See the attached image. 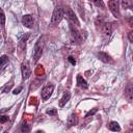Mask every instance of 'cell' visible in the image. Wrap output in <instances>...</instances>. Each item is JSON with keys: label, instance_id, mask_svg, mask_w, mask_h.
Listing matches in <instances>:
<instances>
[{"label": "cell", "instance_id": "4", "mask_svg": "<svg viewBox=\"0 0 133 133\" xmlns=\"http://www.w3.org/2000/svg\"><path fill=\"white\" fill-rule=\"evenodd\" d=\"M70 31H71V35H72V37H73L74 41H76L78 43H81L83 41V36H82L81 32L77 29L76 25L70 23Z\"/></svg>", "mask_w": 133, "mask_h": 133}, {"label": "cell", "instance_id": "28", "mask_svg": "<svg viewBox=\"0 0 133 133\" xmlns=\"http://www.w3.org/2000/svg\"><path fill=\"white\" fill-rule=\"evenodd\" d=\"M132 59H133V56H132Z\"/></svg>", "mask_w": 133, "mask_h": 133}, {"label": "cell", "instance_id": "25", "mask_svg": "<svg viewBox=\"0 0 133 133\" xmlns=\"http://www.w3.org/2000/svg\"><path fill=\"white\" fill-rule=\"evenodd\" d=\"M128 23H129L131 26H133V17H130V18L128 19Z\"/></svg>", "mask_w": 133, "mask_h": 133}, {"label": "cell", "instance_id": "14", "mask_svg": "<svg viewBox=\"0 0 133 133\" xmlns=\"http://www.w3.org/2000/svg\"><path fill=\"white\" fill-rule=\"evenodd\" d=\"M77 84H78V86H80L81 88H87L88 87V84H87V82H86V80L85 79H83V77L81 76V75H78L77 76Z\"/></svg>", "mask_w": 133, "mask_h": 133}, {"label": "cell", "instance_id": "18", "mask_svg": "<svg viewBox=\"0 0 133 133\" xmlns=\"http://www.w3.org/2000/svg\"><path fill=\"white\" fill-rule=\"evenodd\" d=\"M46 112H47V114H49V115H55V114L57 113V110H56L55 108H51V109H48Z\"/></svg>", "mask_w": 133, "mask_h": 133}, {"label": "cell", "instance_id": "7", "mask_svg": "<svg viewBox=\"0 0 133 133\" xmlns=\"http://www.w3.org/2000/svg\"><path fill=\"white\" fill-rule=\"evenodd\" d=\"M21 71H22V75H23V79H28L31 75V69L29 66V62L28 61H23L22 65H21Z\"/></svg>", "mask_w": 133, "mask_h": 133}, {"label": "cell", "instance_id": "10", "mask_svg": "<svg viewBox=\"0 0 133 133\" xmlns=\"http://www.w3.org/2000/svg\"><path fill=\"white\" fill-rule=\"evenodd\" d=\"M22 23L27 28H32L33 26V18L31 15H24L22 17Z\"/></svg>", "mask_w": 133, "mask_h": 133}, {"label": "cell", "instance_id": "23", "mask_svg": "<svg viewBox=\"0 0 133 133\" xmlns=\"http://www.w3.org/2000/svg\"><path fill=\"white\" fill-rule=\"evenodd\" d=\"M128 39H129L131 43H133V30L128 33Z\"/></svg>", "mask_w": 133, "mask_h": 133}, {"label": "cell", "instance_id": "26", "mask_svg": "<svg viewBox=\"0 0 133 133\" xmlns=\"http://www.w3.org/2000/svg\"><path fill=\"white\" fill-rule=\"evenodd\" d=\"M21 89H22V87H19V88H18V89H17V88H16V89H15V90H14V94H19V92H20V90H21Z\"/></svg>", "mask_w": 133, "mask_h": 133}, {"label": "cell", "instance_id": "15", "mask_svg": "<svg viewBox=\"0 0 133 133\" xmlns=\"http://www.w3.org/2000/svg\"><path fill=\"white\" fill-rule=\"evenodd\" d=\"M108 127H109V130H111L113 132H119L121 131V127H119L118 123H116V122H110Z\"/></svg>", "mask_w": 133, "mask_h": 133}, {"label": "cell", "instance_id": "5", "mask_svg": "<svg viewBox=\"0 0 133 133\" xmlns=\"http://www.w3.org/2000/svg\"><path fill=\"white\" fill-rule=\"evenodd\" d=\"M64 14H65L66 18L69 19L70 23H72V24H74V25H76V26H79V21H78L77 16L75 15V12H74L70 7H65Z\"/></svg>", "mask_w": 133, "mask_h": 133}, {"label": "cell", "instance_id": "19", "mask_svg": "<svg viewBox=\"0 0 133 133\" xmlns=\"http://www.w3.org/2000/svg\"><path fill=\"white\" fill-rule=\"evenodd\" d=\"M7 60H8V59H7L6 55H2V56H1V66H4Z\"/></svg>", "mask_w": 133, "mask_h": 133}, {"label": "cell", "instance_id": "9", "mask_svg": "<svg viewBox=\"0 0 133 133\" xmlns=\"http://www.w3.org/2000/svg\"><path fill=\"white\" fill-rule=\"evenodd\" d=\"M97 56L99 57L100 60H102V61L105 62V63H113L112 57H111L109 54L105 53V52H98V53H97Z\"/></svg>", "mask_w": 133, "mask_h": 133}, {"label": "cell", "instance_id": "27", "mask_svg": "<svg viewBox=\"0 0 133 133\" xmlns=\"http://www.w3.org/2000/svg\"><path fill=\"white\" fill-rule=\"evenodd\" d=\"M131 9H132V10H133V6H132V7H131Z\"/></svg>", "mask_w": 133, "mask_h": 133}, {"label": "cell", "instance_id": "21", "mask_svg": "<svg viewBox=\"0 0 133 133\" xmlns=\"http://www.w3.org/2000/svg\"><path fill=\"white\" fill-rule=\"evenodd\" d=\"M97 111H98V109H97V108H95L94 110H90V111H88V112L86 113V115H85V116H90V115H94V114H95Z\"/></svg>", "mask_w": 133, "mask_h": 133}, {"label": "cell", "instance_id": "3", "mask_svg": "<svg viewBox=\"0 0 133 133\" xmlns=\"http://www.w3.org/2000/svg\"><path fill=\"white\" fill-rule=\"evenodd\" d=\"M108 7L112 15L115 18H121V11H119V0H109L108 1Z\"/></svg>", "mask_w": 133, "mask_h": 133}, {"label": "cell", "instance_id": "12", "mask_svg": "<svg viewBox=\"0 0 133 133\" xmlns=\"http://www.w3.org/2000/svg\"><path fill=\"white\" fill-rule=\"evenodd\" d=\"M102 32L105 34V35H110L112 33V25L110 23H105L103 24L102 26Z\"/></svg>", "mask_w": 133, "mask_h": 133}, {"label": "cell", "instance_id": "24", "mask_svg": "<svg viewBox=\"0 0 133 133\" xmlns=\"http://www.w3.org/2000/svg\"><path fill=\"white\" fill-rule=\"evenodd\" d=\"M68 59H69V60L71 61V63H72V64H74V65L76 64V60H75V59H74V58H73L72 56H70V57H69Z\"/></svg>", "mask_w": 133, "mask_h": 133}, {"label": "cell", "instance_id": "2", "mask_svg": "<svg viewBox=\"0 0 133 133\" xmlns=\"http://www.w3.org/2000/svg\"><path fill=\"white\" fill-rule=\"evenodd\" d=\"M62 17H63V8H61L60 6H56L51 17V24L52 25L58 24L62 20Z\"/></svg>", "mask_w": 133, "mask_h": 133}, {"label": "cell", "instance_id": "20", "mask_svg": "<svg viewBox=\"0 0 133 133\" xmlns=\"http://www.w3.org/2000/svg\"><path fill=\"white\" fill-rule=\"evenodd\" d=\"M1 19H2V23H1V25H2V27H4V24H5V16H4V11H3V9L1 10Z\"/></svg>", "mask_w": 133, "mask_h": 133}, {"label": "cell", "instance_id": "11", "mask_svg": "<svg viewBox=\"0 0 133 133\" xmlns=\"http://www.w3.org/2000/svg\"><path fill=\"white\" fill-rule=\"evenodd\" d=\"M70 99H71V92L66 90V91L62 95V97H61V99H60V101H59V107H60V108L63 107V106L69 102Z\"/></svg>", "mask_w": 133, "mask_h": 133}, {"label": "cell", "instance_id": "22", "mask_svg": "<svg viewBox=\"0 0 133 133\" xmlns=\"http://www.w3.org/2000/svg\"><path fill=\"white\" fill-rule=\"evenodd\" d=\"M6 121H8V116H6V115L1 116V118H0V123H1V124H4Z\"/></svg>", "mask_w": 133, "mask_h": 133}, {"label": "cell", "instance_id": "1", "mask_svg": "<svg viewBox=\"0 0 133 133\" xmlns=\"http://www.w3.org/2000/svg\"><path fill=\"white\" fill-rule=\"evenodd\" d=\"M43 49H44V41H43V38L41 37V38H38V41L36 42V44H35V46H34V51H33V55H32L34 62H36V61L39 59V57L42 56V54H43Z\"/></svg>", "mask_w": 133, "mask_h": 133}, {"label": "cell", "instance_id": "8", "mask_svg": "<svg viewBox=\"0 0 133 133\" xmlns=\"http://www.w3.org/2000/svg\"><path fill=\"white\" fill-rule=\"evenodd\" d=\"M124 96L129 102H133V83H130L129 85H127L124 91Z\"/></svg>", "mask_w": 133, "mask_h": 133}, {"label": "cell", "instance_id": "13", "mask_svg": "<svg viewBox=\"0 0 133 133\" xmlns=\"http://www.w3.org/2000/svg\"><path fill=\"white\" fill-rule=\"evenodd\" d=\"M78 124V116L75 113H72L68 118V127H72Z\"/></svg>", "mask_w": 133, "mask_h": 133}, {"label": "cell", "instance_id": "17", "mask_svg": "<svg viewBox=\"0 0 133 133\" xmlns=\"http://www.w3.org/2000/svg\"><path fill=\"white\" fill-rule=\"evenodd\" d=\"M21 131L22 132H29L30 131V126L27 124H23L21 127Z\"/></svg>", "mask_w": 133, "mask_h": 133}, {"label": "cell", "instance_id": "16", "mask_svg": "<svg viewBox=\"0 0 133 133\" xmlns=\"http://www.w3.org/2000/svg\"><path fill=\"white\" fill-rule=\"evenodd\" d=\"M90 2H92L96 6H98V7H101V8H104L105 7V4H104V2H103V0H89Z\"/></svg>", "mask_w": 133, "mask_h": 133}, {"label": "cell", "instance_id": "6", "mask_svg": "<svg viewBox=\"0 0 133 133\" xmlns=\"http://www.w3.org/2000/svg\"><path fill=\"white\" fill-rule=\"evenodd\" d=\"M53 89H54V85H53V84H49V85H46L45 87H43L42 92H41L42 99H43L44 101L48 100V99L50 98V96L52 95Z\"/></svg>", "mask_w": 133, "mask_h": 133}]
</instances>
